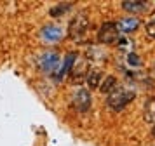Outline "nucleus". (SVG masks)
Returning a JSON list of instances; mask_svg holds the SVG:
<instances>
[{
	"mask_svg": "<svg viewBox=\"0 0 155 146\" xmlns=\"http://www.w3.org/2000/svg\"><path fill=\"white\" fill-rule=\"evenodd\" d=\"M101 76H103L101 75V71H98V70H89V73H87V76H85L89 89H99Z\"/></svg>",
	"mask_w": 155,
	"mask_h": 146,
	"instance_id": "f8f14e48",
	"label": "nucleus"
},
{
	"mask_svg": "<svg viewBox=\"0 0 155 146\" xmlns=\"http://www.w3.org/2000/svg\"><path fill=\"white\" fill-rule=\"evenodd\" d=\"M124 11L127 12H133V14H143L150 9V2H141V0H126L120 4Z\"/></svg>",
	"mask_w": 155,
	"mask_h": 146,
	"instance_id": "423d86ee",
	"label": "nucleus"
},
{
	"mask_svg": "<svg viewBox=\"0 0 155 146\" xmlns=\"http://www.w3.org/2000/svg\"><path fill=\"white\" fill-rule=\"evenodd\" d=\"M115 87H117V78H115L113 75H108L103 82L99 83V90L105 92V94H110Z\"/></svg>",
	"mask_w": 155,
	"mask_h": 146,
	"instance_id": "ddd939ff",
	"label": "nucleus"
},
{
	"mask_svg": "<svg viewBox=\"0 0 155 146\" xmlns=\"http://www.w3.org/2000/svg\"><path fill=\"white\" fill-rule=\"evenodd\" d=\"M75 61H77V54H75V52H68V54L64 56V61L59 64V70L56 71L58 80H61L63 76H66L70 73L71 68H73V64H75Z\"/></svg>",
	"mask_w": 155,
	"mask_h": 146,
	"instance_id": "0eeeda50",
	"label": "nucleus"
},
{
	"mask_svg": "<svg viewBox=\"0 0 155 146\" xmlns=\"http://www.w3.org/2000/svg\"><path fill=\"white\" fill-rule=\"evenodd\" d=\"M73 106L78 111H87L91 108V92L87 89H77L73 96Z\"/></svg>",
	"mask_w": 155,
	"mask_h": 146,
	"instance_id": "39448f33",
	"label": "nucleus"
},
{
	"mask_svg": "<svg viewBox=\"0 0 155 146\" xmlns=\"http://www.w3.org/2000/svg\"><path fill=\"white\" fill-rule=\"evenodd\" d=\"M117 26H119L120 31H124V33H131V31H134L136 28L140 26V19H136V18H124V19H120L119 23H117Z\"/></svg>",
	"mask_w": 155,
	"mask_h": 146,
	"instance_id": "9b49d317",
	"label": "nucleus"
},
{
	"mask_svg": "<svg viewBox=\"0 0 155 146\" xmlns=\"http://www.w3.org/2000/svg\"><path fill=\"white\" fill-rule=\"evenodd\" d=\"M127 63H129L131 66H141L140 56H136L134 52H129V56H127Z\"/></svg>",
	"mask_w": 155,
	"mask_h": 146,
	"instance_id": "2eb2a0df",
	"label": "nucleus"
},
{
	"mask_svg": "<svg viewBox=\"0 0 155 146\" xmlns=\"http://www.w3.org/2000/svg\"><path fill=\"white\" fill-rule=\"evenodd\" d=\"M143 118L147 124H155V97H148L143 106Z\"/></svg>",
	"mask_w": 155,
	"mask_h": 146,
	"instance_id": "9d476101",
	"label": "nucleus"
},
{
	"mask_svg": "<svg viewBox=\"0 0 155 146\" xmlns=\"http://www.w3.org/2000/svg\"><path fill=\"white\" fill-rule=\"evenodd\" d=\"M152 73L155 75V63H153V68H152Z\"/></svg>",
	"mask_w": 155,
	"mask_h": 146,
	"instance_id": "f3484780",
	"label": "nucleus"
},
{
	"mask_svg": "<svg viewBox=\"0 0 155 146\" xmlns=\"http://www.w3.org/2000/svg\"><path fill=\"white\" fill-rule=\"evenodd\" d=\"M89 24H91V23H89L87 14L78 12L77 16L70 21V24H68V37L75 42H82L85 38V35H87Z\"/></svg>",
	"mask_w": 155,
	"mask_h": 146,
	"instance_id": "f03ea898",
	"label": "nucleus"
},
{
	"mask_svg": "<svg viewBox=\"0 0 155 146\" xmlns=\"http://www.w3.org/2000/svg\"><path fill=\"white\" fill-rule=\"evenodd\" d=\"M120 37H122V33H120L117 23H103L98 31V42L99 44H105V45L117 44L120 40Z\"/></svg>",
	"mask_w": 155,
	"mask_h": 146,
	"instance_id": "7ed1b4c3",
	"label": "nucleus"
},
{
	"mask_svg": "<svg viewBox=\"0 0 155 146\" xmlns=\"http://www.w3.org/2000/svg\"><path fill=\"white\" fill-rule=\"evenodd\" d=\"M59 64H61V59H59V54L58 52H45V54L40 56V59H38V66L40 70L44 71H47V73H54L56 75V71L59 70Z\"/></svg>",
	"mask_w": 155,
	"mask_h": 146,
	"instance_id": "20e7f679",
	"label": "nucleus"
},
{
	"mask_svg": "<svg viewBox=\"0 0 155 146\" xmlns=\"http://www.w3.org/2000/svg\"><path fill=\"white\" fill-rule=\"evenodd\" d=\"M71 5H73V2H61V4H58L56 7H52V9H51V16H56V18H58V16H61V14L66 12Z\"/></svg>",
	"mask_w": 155,
	"mask_h": 146,
	"instance_id": "4468645a",
	"label": "nucleus"
},
{
	"mask_svg": "<svg viewBox=\"0 0 155 146\" xmlns=\"http://www.w3.org/2000/svg\"><path fill=\"white\" fill-rule=\"evenodd\" d=\"M147 35L150 38H155V19L147 23Z\"/></svg>",
	"mask_w": 155,
	"mask_h": 146,
	"instance_id": "dca6fc26",
	"label": "nucleus"
},
{
	"mask_svg": "<svg viewBox=\"0 0 155 146\" xmlns=\"http://www.w3.org/2000/svg\"><path fill=\"white\" fill-rule=\"evenodd\" d=\"M87 73H89L87 63L85 61H75V64H73V68H71V71H70L71 82H80V80H84L85 76H87Z\"/></svg>",
	"mask_w": 155,
	"mask_h": 146,
	"instance_id": "6e6552de",
	"label": "nucleus"
},
{
	"mask_svg": "<svg viewBox=\"0 0 155 146\" xmlns=\"http://www.w3.org/2000/svg\"><path fill=\"white\" fill-rule=\"evenodd\" d=\"M134 97H136V92H134L133 89L119 87V85H117V87L108 94V97H106V104H108V108H112L113 111H120V110H124Z\"/></svg>",
	"mask_w": 155,
	"mask_h": 146,
	"instance_id": "f257e3e1",
	"label": "nucleus"
},
{
	"mask_svg": "<svg viewBox=\"0 0 155 146\" xmlns=\"http://www.w3.org/2000/svg\"><path fill=\"white\" fill-rule=\"evenodd\" d=\"M42 37H44V40H47V42H58L63 37V30L59 26L51 24V26H45L42 30Z\"/></svg>",
	"mask_w": 155,
	"mask_h": 146,
	"instance_id": "1a4fd4ad",
	"label": "nucleus"
}]
</instances>
